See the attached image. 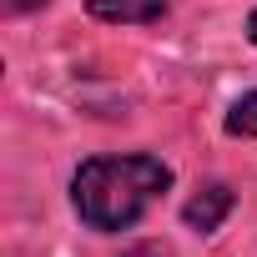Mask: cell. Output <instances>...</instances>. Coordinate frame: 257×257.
Wrapping results in <instances>:
<instances>
[{
    "mask_svg": "<svg viewBox=\"0 0 257 257\" xmlns=\"http://www.w3.org/2000/svg\"><path fill=\"white\" fill-rule=\"evenodd\" d=\"M227 132H232V137H252V142H257V91H247V96L227 111Z\"/></svg>",
    "mask_w": 257,
    "mask_h": 257,
    "instance_id": "4",
    "label": "cell"
},
{
    "mask_svg": "<svg viewBox=\"0 0 257 257\" xmlns=\"http://www.w3.org/2000/svg\"><path fill=\"white\" fill-rule=\"evenodd\" d=\"M96 21H126V26H147L167 16V0H91Z\"/></svg>",
    "mask_w": 257,
    "mask_h": 257,
    "instance_id": "3",
    "label": "cell"
},
{
    "mask_svg": "<svg viewBox=\"0 0 257 257\" xmlns=\"http://www.w3.org/2000/svg\"><path fill=\"white\" fill-rule=\"evenodd\" d=\"M167 187H172V167L157 157H96L76 172L71 197L86 227L126 232Z\"/></svg>",
    "mask_w": 257,
    "mask_h": 257,
    "instance_id": "1",
    "label": "cell"
},
{
    "mask_svg": "<svg viewBox=\"0 0 257 257\" xmlns=\"http://www.w3.org/2000/svg\"><path fill=\"white\" fill-rule=\"evenodd\" d=\"M137 257H162V247H147V252H137Z\"/></svg>",
    "mask_w": 257,
    "mask_h": 257,
    "instance_id": "6",
    "label": "cell"
},
{
    "mask_svg": "<svg viewBox=\"0 0 257 257\" xmlns=\"http://www.w3.org/2000/svg\"><path fill=\"white\" fill-rule=\"evenodd\" d=\"M247 36H252V46H257V11H252V21H247Z\"/></svg>",
    "mask_w": 257,
    "mask_h": 257,
    "instance_id": "5",
    "label": "cell"
},
{
    "mask_svg": "<svg viewBox=\"0 0 257 257\" xmlns=\"http://www.w3.org/2000/svg\"><path fill=\"white\" fill-rule=\"evenodd\" d=\"M227 212H232V192H227L222 182L202 187V192H197V197L182 207V217H187V227H192V232H217Z\"/></svg>",
    "mask_w": 257,
    "mask_h": 257,
    "instance_id": "2",
    "label": "cell"
}]
</instances>
